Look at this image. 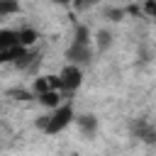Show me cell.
I'll list each match as a JSON object with an SVG mask.
<instances>
[{
    "instance_id": "1",
    "label": "cell",
    "mask_w": 156,
    "mask_h": 156,
    "mask_svg": "<svg viewBox=\"0 0 156 156\" xmlns=\"http://www.w3.org/2000/svg\"><path fill=\"white\" fill-rule=\"evenodd\" d=\"M93 54H95L93 34H90V29L80 22V24L73 27V37H71V44H68V49H66V63L78 66V68H85V66L93 61Z\"/></svg>"
},
{
    "instance_id": "2",
    "label": "cell",
    "mask_w": 156,
    "mask_h": 156,
    "mask_svg": "<svg viewBox=\"0 0 156 156\" xmlns=\"http://www.w3.org/2000/svg\"><path fill=\"white\" fill-rule=\"evenodd\" d=\"M71 122H76V107H73V100L66 98L56 110H51L49 115H44L41 122H37V127H39L46 136H56V134H61Z\"/></svg>"
},
{
    "instance_id": "3",
    "label": "cell",
    "mask_w": 156,
    "mask_h": 156,
    "mask_svg": "<svg viewBox=\"0 0 156 156\" xmlns=\"http://www.w3.org/2000/svg\"><path fill=\"white\" fill-rule=\"evenodd\" d=\"M56 78H58V88H61V93H63V95H71V93H76V90L83 85V68L66 63V66L58 71Z\"/></svg>"
},
{
    "instance_id": "4",
    "label": "cell",
    "mask_w": 156,
    "mask_h": 156,
    "mask_svg": "<svg viewBox=\"0 0 156 156\" xmlns=\"http://www.w3.org/2000/svg\"><path fill=\"white\" fill-rule=\"evenodd\" d=\"M129 129H132V134H134L141 144L156 146V124H154L149 117H136V119H132Z\"/></svg>"
},
{
    "instance_id": "5",
    "label": "cell",
    "mask_w": 156,
    "mask_h": 156,
    "mask_svg": "<svg viewBox=\"0 0 156 156\" xmlns=\"http://www.w3.org/2000/svg\"><path fill=\"white\" fill-rule=\"evenodd\" d=\"M76 124H78V129L83 132V136H95V134H98V127H100V122H98V117H95L93 112H80V115H76Z\"/></svg>"
},
{
    "instance_id": "6",
    "label": "cell",
    "mask_w": 156,
    "mask_h": 156,
    "mask_svg": "<svg viewBox=\"0 0 156 156\" xmlns=\"http://www.w3.org/2000/svg\"><path fill=\"white\" fill-rule=\"evenodd\" d=\"M37 100H39V105H44V107L51 112V110H56V107L63 102V93H58V90H46V93L37 95Z\"/></svg>"
},
{
    "instance_id": "7",
    "label": "cell",
    "mask_w": 156,
    "mask_h": 156,
    "mask_svg": "<svg viewBox=\"0 0 156 156\" xmlns=\"http://www.w3.org/2000/svg\"><path fill=\"white\" fill-rule=\"evenodd\" d=\"M37 39H39V32H37L34 27H20V29H17V44H20L22 49L29 51V46H32Z\"/></svg>"
},
{
    "instance_id": "8",
    "label": "cell",
    "mask_w": 156,
    "mask_h": 156,
    "mask_svg": "<svg viewBox=\"0 0 156 156\" xmlns=\"http://www.w3.org/2000/svg\"><path fill=\"white\" fill-rule=\"evenodd\" d=\"M93 39H95L93 44H98V51H105V49H107V46L112 44V34H110L107 29H100V32H98V34H95Z\"/></svg>"
},
{
    "instance_id": "9",
    "label": "cell",
    "mask_w": 156,
    "mask_h": 156,
    "mask_svg": "<svg viewBox=\"0 0 156 156\" xmlns=\"http://www.w3.org/2000/svg\"><path fill=\"white\" fill-rule=\"evenodd\" d=\"M15 12H20V2H15V0H0V17L15 15Z\"/></svg>"
},
{
    "instance_id": "10",
    "label": "cell",
    "mask_w": 156,
    "mask_h": 156,
    "mask_svg": "<svg viewBox=\"0 0 156 156\" xmlns=\"http://www.w3.org/2000/svg\"><path fill=\"white\" fill-rule=\"evenodd\" d=\"M149 20H154L156 22V0H146V2H141V7H139Z\"/></svg>"
},
{
    "instance_id": "11",
    "label": "cell",
    "mask_w": 156,
    "mask_h": 156,
    "mask_svg": "<svg viewBox=\"0 0 156 156\" xmlns=\"http://www.w3.org/2000/svg\"><path fill=\"white\" fill-rule=\"evenodd\" d=\"M0 115H2V107H0Z\"/></svg>"
}]
</instances>
